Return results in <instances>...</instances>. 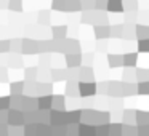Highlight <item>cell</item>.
<instances>
[{
	"instance_id": "1",
	"label": "cell",
	"mask_w": 149,
	"mask_h": 136,
	"mask_svg": "<svg viewBox=\"0 0 149 136\" xmlns=\"http://www.w3.org/2000/svg\"><path fill=\"white\" fill-rule=\"evenodd\" d=\"M107 10L112 13L123 11V2L122 0H107Z\"/></svg>"
},
{
	"instance_id": "2",
	"label": "cell",
	"mask_w": 149,
	"mask_h": 136,
	"mask_svg": "<svg viewBox=\"0 0 149 136\" xmlns=\"http://www.w3.org/2000/svg\"><path fill=\"white\" fill-rule=\"evenodd\" d=\"M53 8L55 10H68V0H53Z\"/></svg>"
},
{
	"instance_id": "3",
	"label": "cell",
	"mask_w": 149,
	"mask_h": 136,
	"mask_svg": "<svg viewBox=\"0 0 149 136\" xmlns=\"http://www.w3.org/2000/svg\"><path fill=\"white\" fill-rule=\"evenodd\" d=\"M10 7H11V10L19 11L23 8V0H10Z\"/></svg>"
},
{
	"instance_id": "4",
	"label": "cell",
	"mask_w": 149,
	"mask_h": 136,
	"mask_svg": "<svg viewBox=\"0 0 149 136\" xmlns=\"http://www.w3.org/2000/svg\"><path fill=\"white\" fill-rule=\"evenodd\" d=\"M95 7L98 10H103V8L107 10V0H95Z\"/></svg>"
},
{
	"instance_id": "5",
	"label": "cell",
	"mask_w": 149,
	"mask_h": 136,
	"mask_svg": "<svg viewBox=\"0 0 149 136\" xmlns=\"http://www.w3.org/2000/svg\"><path fill=\"white\" fill-rule=\"evenodd\" d=\"M93 5H95V0H85V2H82V10H91Z\"/></svg>"
},
{
	"instance_id": "6",
	"label": "cell",
	"mask_w": 149,
	"mask_h": 136,
	"mask_svg": "<svg viewBox=\"0 0 149 136\" xmlns=\"http://www.w3.org/2000/svg\"><path fill=\"white\" fill-rule=\"evenodd\" d=\"M139 50H141V51H148L149 50V40H141V42H139Z\"/></svg>"
}]
</instances>
